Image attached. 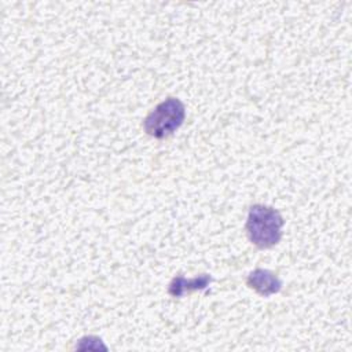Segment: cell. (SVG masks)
<instances>
[{
	"label": "cell",
	"instance_id": "obj_1",
	"mask_svg": "<svg viewBox=\"0 0 352 352\" xmlns=\"http://www.w3.org/2000/svg\"><path fill=\"white\" fill-rule=\"evenodd\" d=\"M282 214L267 205H252L246 219V234L249 241L258 249L275 246L282 238Z\"/></svg>",
	"mask_w": 352,
	"mask_h": 352
},
{
	"label": "cell",
	"instance_id": "obj_2",
	"mask_svg": "<svg viewBox=\"0 0 352 352\" xmlns=\"http://www.w3.org/2000/svg\"><path fill=\"white\" fill-rule=\"evenodd\" d=\"M186 118V107L177 98L169 96L158 103L143 121L144 132L155 139H164L176 132Z\"/></svg>",
	"mask_w": 352,
	"mask_h": 352
},
{
	"label": "cell",
	"instance_id": "obj_3",
	"mask_svg": "<svg viewBox=\"0 0 352 352\" xmlns=\"http://www.w3.org/2000/svg\"><path fill=\"white\" fill-rule=\"evenodd\" d=\"M246 283L250 289H253L256 293H258L263 297H270L272 294H276L282 289V280L278 278V275L264 268L253 270L248 275Z\"/></svg>",
	"mask_w": 352,
	"mask_h": 352
},
{
	"label": "cell",
	"instance_id": "obj_4",
	"mask_svg": "<svg viewBox=\"0 0 352 352\" xmlns=\"http://www.w3.org/2000/svg\"><path fill=\"white\" fill-rule=\"evenodd\" d=\"M212 280H213V278L209 274H201V275H198L195 278H191V279H187V278L179 275V276H175L170 280V283L168 286V293L172 297L180 298L186 293L206 289L212 283Z\"/></svg>",
	"mask_w": 352,
	"mask_h": 352
}]
</instances>
